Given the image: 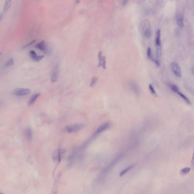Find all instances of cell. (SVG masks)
Wrapping results in <instances>:
<instances>
[{"label":"cell","instance_id":"20","mask_svg":"<svg viewBox=\"0 0 194 194\" xmlns=\"http://www.w3.org/2000/svg\"><path fill=\"white\" fill-rule=\"evenodd\" d=\"M13 64H14V60L12 58H11L6 63L5 66L6 67H10L13 66Z\"/></svg>","mask_w":194,"mask_h":194},{"label":"cell","instance_id":"5","mask_svg":"<svg viewBox=\"0 0 194 194\" xmlns=\"http://www.w3.org/2000/svg\"><path fill=\"white\" fill-rule=\"evenodd\" d=\"M30 92V89L28 88H18L14 89L13 94L17 96H24L29 94Z\"/></svg>","mask_w":194,"mask_h":194},{"label":"cell","instance_id":"23","mask_svg":"<svg viewBox=\"0 0 194 194\" xmlns=\"http://www.w3.org/2000/svg\"><path fill=\"white\" fill-rule=\"evenodd\" d=\"M177 24L179 27H183L184 26V20L182 18L179 17V18H178Z\"/></svg>","mask_w":194,"mask_h":194},{"label":"cell","instance_id":"1","mask_svg":"<svg viewBox=\"0 0 194 194\" xmlns=\"http://www.w3.org/2000/svg\"><path fill=\"white\" fill-rule=\"evenodd\" d=\"M65 149H59L55 151L52 155V159L54 161L60 163L66 153Z\"/></svg>","mask_w":194,"mask_h":194},{"label":"cell","instance_id":"16","mask_svg":"<svg viewBox=\"0 0 194 194\" xmlns=\"http://www.w3.org/2000/svg\"><path fill=\"white\" fill-rule=\"evenodd\" d=\"M11 2L12 1L10 0H6L5 3L4 12L5 13H7L9 8H10L11 5Z\"/></svg>","mask_w":194,"mask_h":194},{"label":"cell","instance_id":"9","mask_svg":"<svg viewBox=\"0 0 194 194\" xmlns=\"http://www.w3.org/2000/svg\"><path fill=\"white\" fill-rule=\"evenodd\" d=\"M111 126V123L110 122H105L97 129L95 132V133L97 134L101 133V132H103L110 128Z\"/></svg>","mask_w":194,"mask_h":194},{"label":"cell","instance_id":"25","mask_svg":"<svg viewBox=\"0 0 194 194\" xmlns=\"http://www.w3.org/2000/svg\"><path fill=\"white\" fill-rule=\"evenodd\" d=\"M147 55L149 58L151 59L153 61V57H152L151 49L150 47H148L147 49Z\"/></svg>","mask_w":194,"mask_h":194},{"label":"cell","instance_id":"10","mask_svg":"<svg viewBox=\"0 0 194 194\" xmlns=\"http://www.w3.org/2000/svg\"><path fill=\"white\" fill-rule=\"evenodd\" d=\"M150 25L149 21L144 20L142 21L140 24V28L142 33H144L146 30L149 29Z\"/></svg>","mask_w":194,"mask_h":194},{"label":"cell","instance_id":"17","mask_svg":"<svg viewBox=\"0 0 194 194\" xmlns=\"http://www.w3.org/2000/svg\"><path fill=\"white\" fill-rule=\"evenodd\" d=\"M26 135L27 138L29 140H31L32 138V129L30 127H28L26 130Z\"/></svg>","mask_w":194,"mask_h":194},{"label":"cell","instance_id":"7","mask_svg":"<svg viewBox=\"0 0 194 194\" xmlns=\"http://www.w3.org/2000/svg\"><path fill=\"white\" fill-rule=\"evenodd\" d=\"M35 47L39 49L43 52L45 53H47V52L48 48L46 42L44 40H43V41H42L36 44L35 46Z\"/></svg>","mask_w":194,"mask_h":194},{"label":"cell","instance_id":"15","mask_svg":"<svg viewBox=\"0 0 194 194\" xmlns=\"http://www.w3.org/2000/svg\"><path fill=\"white\" fill-rule=\"evenodd\" d=\"M177 94L180 96L183 100L189 105H191V102H190V100L186 97L184 94L182 93L180 91H179Z\"/></svg>","mask_w":194,"mask_h":194},{"label":"cell","instance_id":"12","mask_svg":"<svg viewBox=\"0 0 194 194\" xmlns=\"http://www.w3.org/2000/svg\"><path fill=\"white\" fill-rule=\"evenodd\" d=\"M130 86L134 93L137 95H138L140 93V89L138 84L136 82L132 81L130 83Z\"/></svg>","mask_w":194,"mask_h":194},{"label":"cell","instance_id":"13","mask_svg":"<svg viewBox=\"0 0 194 194\" xmlns=\"http://www.w3.org/2000/svg\"><path fill=\"white\" fill-rule=\"evenodd\" d=\"M161 30L160 29H158L156 32L155 37V43L156 46L161 45L160 40Z\"/></svg>","mask_w":194,"mask_h":194},{"label":"cell","instance_id":"29","mask_svg":"<svg viewBox=\"0 0 194 194\" xmlns=\"http://www.w3.org/2000/svg\"><path fill=\"white\" fill-rule=\"evenodd\" d=\"M102 52L100 51L99 52L98 54V57L99 60L100 59H101L103 57L102 55Z\"/></svg>","mask_w":194,"mask_h":194},{"label":"cell","instance_id":"8","mask_svg":"<svg viewBox=\"0 0 194 194\" xmlns=\"http://www.w3.org/2000/svg\"><path fill=\"white\" fill-rule=\"evenodd\" d=\"M29 54L32 59L35 62H39L44 58V56H37L36 53L34 50L29 51Z\"/></svg>","mask_w":194,"mask_h":194},{"label":"cell","instance_id":"24","mask_svg":"<svg viewBox=\"0 0 194 194\" xmlns=\"http://www.w3.org/2000/svg\"><path fill=\"white\" fill-rule=\"evenodd\" d=\"M151 30L149 28L147 30L145 31L144 32V35L145 37L147 38H149L150 37L151 35Z\"/></svg>","mask_w":194,"mask_h":194},{"label":"cell","instance_id":"32","mask_svg":"<svg viewBox=\"0 0 194 194\" xmlns=\"http://www.w3.org/2000/svg\"><path fill=\"white\" fill-rule=\"evenodd\" d=\"M2 17H3V14L2 13H1V14H0V18H1L0 20L1 21L2 20Z\"/></svg>","mask_w":194,"mask_h":194},{"label":"cell","instance_id":"22","mask_svg":"<svg viewBox=\"0 0 194 194\" xmlns=\"http://www.w3.org/2000/svg\"><path fill=\"white\" fill-rule=\"evenodd\" d=\"M170 87L171 90L175 93H177L178 92L180 91L179 90L178 87L176 85H175L171 84L170 86Z\"/></svg>","mask_w":194,"mask_h":194},{"label":"cell","instance_id":"2","mask_svg":"<svg viewBox=\"0 0 194 194\" xmlns=\"http://www.w3.org/2000/svg\"><path fill=\"white\" fill-rule=\"evenodd\" d=\"M85 125L82 124H76L74 125L67 126L66 127L65 130L66 132L69 133L77 132L79 131L84 127Z\"/></svg>","mask_w":194,"mask_h":194},{"label":"cell","instance_id":"3","mask_svg":"<svg viewBox=\"0 0 194 194\" xmlns=\"http://www.w3.org/2000/svg\"><path fill=\"white\" fill-rule=\"evenodd\" d=\"M59 74V67L58 64H56L52 72L51 75V81L52 83H55L58 80Z\"/></svg>","mask_w":194,"mask_h":194},{"label":"cell","instance_id":"30","mask_svg":"<svg viewBox=\"0 0 194 194\" xmlns=\"http://www.w3.org/2000/svg\"><path fill=\"white\" fill-rule=\"evenodd\" d=\"M128 2V1H123L122 2V5L123 6H125L127 5V2Z\"/></svg>","mask_w":194,"mask_h":194},{"label":"cell","instance_id":"18","mask_svg":"<svg viewBox=\"0 0 194 194\" xmlns=\"http://www.w3.org/2000/svg\"><path fill=\"white\" fill-rule=\"evenodd\" d=\"M190 171V168L186 167L184 168V169H182L180 171V173L181 175H186V174L188 173Z\"/></svg>","mask_w":194,"mask_h":194},{"label":"cell","instance_id":"4","mask_svg":"<svg viewBox=\"0 0 194 194\" xmlns=\"http://www.w3.org/2000/svg\"><path fill=\"white\" fill-rule=\"evenodd\" d=\"M170 67L175 76L178 77H182L181 70L178 63L175 62H172Z\"/></svg>","mask_w":194,"mask_h":194},{"label":"cell","instance_id":"28","mask_svg":"<svg viewBox=\"0 0 194 194\" xmlns=\"http://www.w3.org/2000/svg\"><path fill=\"white\" fill-rule=\"evenodd\" d=\"M191 167L192 169H194V148L193 149V153L192 160L191 162Z\"/></svg>","mask_w":194,"mask_h":194},{"label":"cell","instance_id":"33","mask_svg":"<svg viewBox=\"0 0 194 194\" xmlns=\"http://www.w3.org/2000/svg\"><path fill=\"white\" fill-rule=\"evenodd\" d=\"M0 194H4V193H2V192H1V193Z\"/></svg>","mask_w":194,"mask_h":194},{"label":"cell","instance_id":"26","mask_svg":"<svg viewBox=\"0 0 194 194\" xmlns=\"http://www.w3.org/2000/svg\"><path fill=\"white\" fill-rule=\"evenodd\" d=\"M133 166H131L129 167L128 168H127V169H125V170L122 171V172L120 174V175L121 176H122L123 175H124L125 173H127L128 171L130 169H131L132 168H133Z\"/></svg>","mask_w":194,"mask_h":194},{"label":"cell","instance_id":"31","mask_svg":"<svg viewBox=\"0 0 194 194\" xmlns=\"http://www.w3.org/2000/svg\"><path fill=\"white\" fill-rule=\"evenodd\" d=\"M191 71L193 74L194 76V67H193L192 68H191Z\"/></svg>","mask_w":194,"mask_h":194},{"label":"cell","instance_id":"6","mask_svg":"<svg viewBox=\"0 0 194 194\" xmlns=\"http://www.w3.org/2000/svg\"><path fill=\"white\" fill-rule=\"evenodd\" d=\"M161 54V45L156 46L155 61V62L156 64L158 67H160V65Z\"/></svg>","mask_w":194,"mask_h":194},{"label":"cell","instance_id":"19","mask_svg":"<svg viewBox=\"0 0 194 194\" xmlns=\"http://www.w3.org/2000/svg\"><path fill=\"white\" fill-rule=\"evenodd\" d=\"M98 78L96 77H94L91 78V81L90 83V87H93L96 84L97 81H98Z\"/></svg>","mask_w":194,"mask_h":194},{"label":"cell","instance_id":"27","mask_svg":"<svg viewBox=\"0 0 194 194\" xmlns=\"http://www.w3.org/2000/svg\"><path fill=\"white\" fill-rule=\"evenodd\" d=\"M36 41L35 40H33L31 42H30L29 43V44H27V45H24V46H23V48H25L31 46V45L35 43L36 42Z\"/></svg>","mask_w":194,"mask_h":194},{"label":"cell","instance_id":"11","mask_svg":"<svg viewBox=\"0 0 194 194\" xmlns=\"http://www.w3.org/2000/svg\"><path fill=\"white\" fill-rule=\"evenodd\" d=\"M40 93H36L32 96L28 101V105L29 106H32L35 103L37 99L40 96Z\"/></svg>","mask_w":194,"mask_h":194},{"label":"cell","instance_id":"14","mask_svg":"<svg viewBox=\"0 0 194 194\" xmlns=\"http://www.w3.org/2000/svg\"><path fill=\"white\" fill-rule=\"evenodd\" d=\"M106 58L105 56H103L101 59L99 60V64H98V67H102L104 69H106Z\"/></svg>","mask_w":194,"mask_h":194},{"label":"cell","instance_id":"21","mask_svg":"<svg viewBox=\"0 0 194 194\" xmlns=\"http://www.w3.org/2000/svg\"><path fill=\"white\" fill-rule=\"evenodd\" d=\"M149 90L150 92H151V94L153 96L156 97L157 96L155 90L154 88H153V85H152L151 84H149Z\"/></svg>","mask_w":194,"mask_h":194}]
</instances>
